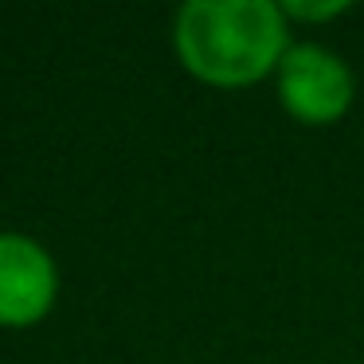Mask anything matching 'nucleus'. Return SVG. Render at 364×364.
I'll use <instances>...</instances> for the list:
<instances>
[{"label": "nucleus", "mask_w": 364, "mask_h": 364, "mask_svg": "<svg viewBox=\"0 0 364 364\" xmlns=\"http://www.w3.org/2000/svg\"><path fill=\"white\" fill-rule=\"evenodd\" d=\"M286 20L290 24H325V20L341 16V12H348L345 0H329V4H306V0H286L282 4Z\"/></svg>", "instance_id": "nucleus-4"}, {"label": "nucleus", "mask_w": 364, "mask_h": 364, "mask_svg": "<svg viewBox=\"0 0 364 364\" xmlns=\"http://www.w3.org/2000/svg\"><path fill=\"white\" fill-rule=\"evenodd\" d=\"M59 298V267L32 235L0 231V325L28 329L51 314Z\"/></svg>", "instance_id": "nucleus-3"}, {"label": "nucleus", "mask_w": 364, "mask_h": 364, "mask_svg": "<svg viewBox=\"0 0 364 364\" xmlns=\"http://www.w3.org/2000/svg\"><path fill=\"white\" fill-rule=\"evenodd\" d=\"M173 48L192 79L239 90L278 75L294 43L274 0H188L173 20Z\"/></svg>", "instance_id": "nucleus-1"}, {"label": "nucleus", "mask_w": 364, "mask_h": 364, "mask_svg": "<svg viewBox=\"0 0 364 364\" xmlns=\"http://www.w3.org/2000/svg\"><path fill=\"white\" fill-rule=\"evenodd\" d=\"M278 102L301 126H333L353 110L356 79L337 51L321 43H294L278 63Z\"/></svg>", "instance_id": "nucleus-2"}]
</instances>
